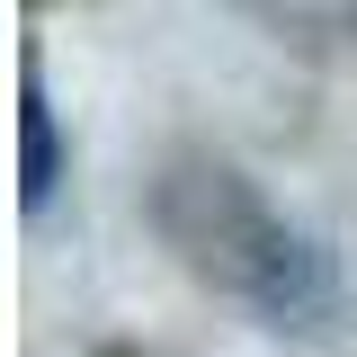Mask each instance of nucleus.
<instances>
[{
  "instance_id": "obj_1",
  "label": "nucleus",
  "mask_w": 357,
  "mask_h": 357,
  "mask_svg": "<svg viewBox=\"0 0 357 357\" xmlns=\"http://www.w3.org/2000/svg\"><path fill=\"white\" fill-rule=\"evenodd\" d=\"M18 107H27L18 116L27 126V206H45V188H54V116H45V89H27Z\"/></svg>"
}]
</instances>
